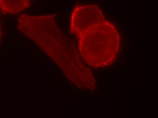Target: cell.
Returning <instances> with one entry per match:
<instances>
[{
    "label": "cell",
    "mask_w": 158,
    "mask_h": 118,
    "mask_svg": "<svg viewBox=\"0 0 158 118\" xmlns=\"http://www.w3.org/2000/svg\"><path fill=\"white\" fill-rule=\"evenodd\" d=\"M31 0H0V11L3 14H18L29 8Z\"/></svg>",
    "instance_id": "4"
},
{
    "label": "cell",
    "mask_w": 158,
    "mask_h": 118,
    "mask_svg": "<svg viewBox=\"0 0 158 118\" xmlns=\"http://www.w3.org/2000/svg\"><path fill=\"white\" fill-rule=\"evenodd\" d=\"M56 16L20 15L18 30L36 43L78 88H89V73L73 44L57 26Z\"/></svg>",
    "instance_id": "1"
},
{
    "label": "cell",
    "mask_w": 158,
    "mask_h": 118,
    "mask_svg": "<svg viewBox=\"0 0 158 118\" xmlns=\"http://www.w3.org/2000/svg\"><path fill=\"white\" fill-rule=\"evenodd\" d=\"M1 24H0V38H1Z\"/></svg>",
    "instance_id": "5"
},
{
    "label": "cell",
    "mask_w": 158,
    "mask_h": 118,
    "mask_svg": "<svg viewBox=\"0 0 158 118\" xmlns=\"http://www.w3.org/2000/svg\"><path fill=\"white\" fill-rule=\"evenodd\" d=\"M81 58L93 67L113 62L119 48V36L115 27L105 20L91 26L77 36Z\"/></svg>",
    "instance_id": "2"
},
{
    "label": "cell",
    "mask_w": 158,
    "mask_h": 118,
    "mask_svg": "<svg viewBox=\"0 0 158 118\" xmlns=\"http://www.w3.org/2000/svg\"><path fill=\"white\" fill-rule=\"evenodd\" d=\"M106 20L97 6L83 5L74 8L70 21L71 33L78 36L91 26Z\"/></svg>",
    "instance_id": "3"
}]
</instances>
